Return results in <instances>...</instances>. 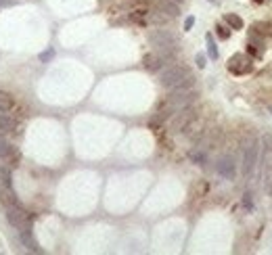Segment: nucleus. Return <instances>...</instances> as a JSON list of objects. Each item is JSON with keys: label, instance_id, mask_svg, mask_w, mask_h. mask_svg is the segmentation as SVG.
<instances>
[{"label": "nucleus", "instance_id": "f257e3e1", "mask_svg": "<svg viewBox=\"0 0 272 255\" xmlns=\"http://www.w3.org/2000/svg\"><path fill=\"white\" fill-rule=\"evenodd\" d=\"M161 86L168 88V90H178V88H191L195 78H193V73L189 71L186 67L182 65H174V67H168L166 71L161 73Z\"/></svg>", "mask_w": 272, "mask_h": 255}, {"label": "nucleus", "instance_id": "f03ea898", "mask_svg": "<svg viewBox=\"0 0 272 255\" xmlns=\"http://www.w3.org/2000/svg\"><path fill=\"white\" fill-rule=\"evenodd\" d=\"M253 69V63H251V59L243 55V52H237V55H232L230 61H228V71H232L235 75H245V73H249Z\"/></svg>", "mask_w": 272, "mask_h": 255}, {"label": "nucleus", "instance_id": "7ed1b4c3", "mask_svg": "<svg viewBox=\"0 0 272 255\" xmlns=\"http://www.w3.org/2000/svg\"><path fill=\"white\" fill-rule=\"evenodd\" d=\"M151 44L157 48V52L159 55H163L166 57V52H170V50H174V38L170 36L168 32H163V29H157L155 34H151Z\"/></svg>", "mask_w": 272, "mask_h": 255}, {"label": "nucleus", "instance_id": "20e7f679", "mask_svg": "<svg viewBox=\"0 0 272 255\" xmlns=\"http://www.w3.org/2000/svg\"><path fill=\"white\" fill-rule=\"evenodd\" d=\"M258 153H260V146H258V140H251L249 146L245 149V157H243V169L247 176L253 174V167L258 163Z\"/></svg>", "mask_w": 272, "mask_h": 255}, {"label": "nucleus", "instance_id": "39448f33", "mask_svg": "<svg viewBox=\"0 0 272 255\" xmlns=\"http://www.w3.org/2000/svg\"><path fill=\"white\" fill-rule=\"evenodd\" d=\"M216 172L224 176V178H235V161H232V157H222L220 161L216 163Z\"/></svg>", "mask_w": 272, "mask_h": 255}, {"label": "nucleus", "instance_id": "423d86ee", "mask_svg": "<svg viewBox=\"0 0 272 255\" xmlns=\"http://www.w3.org/2000/svg\"><path fill=\"white\" fill-rule=\"evenodd\" d=\"M15 130V119L6 113H0V134H9Z\"/></svg>", "mask_w": 272, "mask_h": 255}, {"label": "nucleus", "instance_id": "0eeeda50", "mask_svg": "<svg viewBox=\"0 0 272 255\" xmlns=\"http://www.w3.org/2000/svg\"><path fill=\"white\" fill-rule=\"evenodd\" d=\"M163 59H166V57L159 55V52H157V55H149V57H145V67H147V69H151V71H155V69H159V67L163 65Z\"/></svg>", "mask_w": 272, "mask_h": 255}, {"label": "nucleus", "instance_id": "6e6552de", "mask_svg": "<svg viewBox=\"0 0 272 255\" xmlns=\"http://www.w3.org/2000/svg\"><path fill=\"white\" fill-rule=\"evenodd\" d=\"M13 153V146H11V142L6 140V138L0 134V157H6V155H11Z\"/></svg>", "mask_w": 272, "mask_h": 255}, {"label": "nucleus", "instance_id": "1a4fd4ad", "mask_svg": "<svg viewBox=\"0 0 272 255\" xmlns=\"http://www.w3.org/2000/svg\"><path fill=\"white\" fill-rule=\"evenodd\" d=\"M226 23H228V25H232L235 29H241V27H243V21H241L237 15H226Z\"/></svg>", "mask_w": 272, "mask_h": 255}, {"label": "nucleus", "instance_id": "9d476101", "mask_svg": "<svg viewBox=\"0 0 272 255\" xmlns=\"http://www.w3.org/2000/svg\"><path fill=\"white\" fill-rule=\"evenodd\" d=\"M264 184H266V190H268V195L272 197V165L266 169V180H264Z\"/></svg>", "mask_w": 272, "mask_h": 255}, {"label": "nucleus", "instance_id": "9b49d317", "mask_svg": "<svg viewBox=\"0 0 272 255\" xmlns=\"http://www.w3.org/2000/svg\"><path fill=\"white\" fill-rule=\"evenodd\" d=\"M207 50H209V57L212 59H218V48H216V44L212 40V36H207Z\"/></svg>", "mask_w": 272, "mask_h": 255}, {"label": "nucleus", "instance_id": "f8f14e48", "mask_svg": "<svg viewBox=\"0 0 272 255\" xmlns=\"http://www.w3.org/2000/svg\"><path fill=\"white\" fill-rule=\"evenodd\" d=\"M9 107H11V100L6 98V96L0 94V113H4L6 109H9Z\"/></svg>", "mask_w": 272, "mask_h": 255}, {"label": "nucleus", "instance_id": "ddd939ff", "mask_svg": "<svg viewBox=\"0 0 272 255\" xmlns=\"http://www.w3.org/2000/svg\"><path fill=\"white\" fill-rule=\"evenodd\" d=\"M218 34H220V38H228L230 36V32L224 25H218Z\"/></svg>", "mask_w": 272, "mask_h": 255}, {"label": "nucleus", "instance_id": "4468645a", "mask_svg": "<svg viewBox=\"0 0 272 255\" xmlns=\"http://www.w3.org/2000/svg\"><path fill=\"white\" fill-rule=\"evenodd\" d=\"M193 23H195V19L189 17V19H186V23H184V27H186V29H191V27H193Z\"/></svg>", "mask_w": 272, "mask_h": 255}, {"label": "nucleus", "instance_id": "2eb2a0df", "mask_svg": "<svg viewBox=\"0 0 272 255\" xmlns=\"http://www.w3.org/2000/svg\"><path fill=\"white\" fill-rule=\"evenodd\" d=\"M203 61H205V59H203V57H201V55H199V57H197V65H199V67H203V65H205V63H203Z\"/></svg>", "mask_w": 272, "mask_h": 255}, {"label": "nucleus", "instance_id": "dca6fc26", "mask_svg": "<svg viewBox=\"0 0 272 255\" xmlns=\"http://www.w3.org/2000/svg\"><path fill=\"white\" fill-rule=\"evenodd\" d=\"M255 2H270V0H255Z\"/></svg>", "mask_w": 272, "mask_h": 255}]
</instances>
